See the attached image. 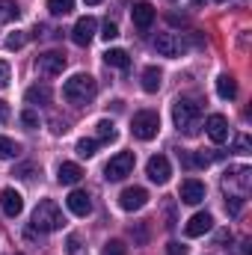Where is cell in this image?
<instances>
[{"label": "cell", "mask_w": 252, "mask_h": 255, "mask_svg": "<svg viewBox=\"0 0 252 255\" xmlns=\"http://www.w3.org/2000/svg\"><path fill=\"white\" fill-rule=\"evenodd\" d=\"M98 95V80L92 74H74L63 83V98L74 107H86L92 104V98Z\"/></svg>", "instance_id": "6da1fadb"}, {"label": "cell", "mask_w": 252, "mask_h": 255, "mask_svg": "<svg viewBox=\"0 0 252 255\" xmlns=\"http://www.w3.org/2000/svg\"><path fill=\"white\" fill-rule=\"evenodd\" d=\"M172 122L187 136L199 133V128H202V104L193 101V98H175V104H172Z\"/></svg>", "instance_id": "7a4b0ae2"}, {"label": "cell", "mask_w": 252, "mask_h": 255, "mask_svg": "<svg viewBox=\"0 0 252 255\" xmlns=\"http://www.w3.org/2000/svg\"><path fill=\"white\" fill-rule=\"evenodd\" d=\"M63 223H65V217L54 199H45V202L36 205V211H33V229H39V232H57V229H63Z\"/></svg>", "instance_id": "3957f363"}, {"label": "cell", "mask_w": 252, "mask_h": 255, "mask_svg": "<svg viewBox=\"0 0 252 255\" xmlns=\"http://www.w3.org/2000/svg\"><path fill=\"white\" fill-rule=\"evenodd\" d=\"M157 130H160V116H157L154 110H139V113H133V119H130V133H133L136 139L148 142V139L157 136Z\"/></svg>", "instance_id": "277c9868"}, {"label": "cell", "mask_w": 252, "mask_h": 255, "mask_svg": "<svg viewBox=\"0 0 252 255\" xmlns=\"http://www.w3.org/2000/svg\"><path fill=\"white\" fill-rule=\"evenodd\" d=\"M133 163H136L133 151H119L116 157L107 160V166H104V178H107V181H122V178H127V175L133 172Z\"/></svg>", "instance_id": "5b68a950"}, {"label": "cell", "mask_w": 252, "mask_h": 255, "mask_svg": "<svg viewBox=\"0 0 252 255\" xmlns=\"http://www.w3.org/2000/svg\"><path fill=\"white\" fill-rule=\"evenodd\" d=\"M65 65H68V57H65L63 51H45V54L36 57L39 77H57V74H63Z\"/></svg>", "instance_id": "8992f818"}, {"label": "cell", "mask_w": 252, "mask_h": 255, "mask_svg": "<svg viewBox=\"0 0 252 255\" xmlns=\"http://www.w3.org/2000/svg\"><path fill=\"white\" fill-rule=\"evenodd\" d=\"M154 51H157L160 57L175 60V57H181V54L187 51V42H184V36H178V33H160V36L154 39Z\"/></svg>", "instance_id": "52a82bcc"}, {"label": "cell", "mask_w": 252, "mask_h": 255, "mask_svg": "<svg viewBox=\"0 0 252 255\" xmlns=\"http://www.w3.org/2000/svg\"><path fill=\"white\" fill-rule=\"evenodd\" d=\"M252 184V169L250 166H232L226 175H223V187L226 190H238L235 196H247Z\"/></svg>", "instance_id": "ba28073f"}, {"label": "cell", "mask_w": 252, "mask_h": 255, "mask_svg": "<svg viewBox=\"0 0 252 255\" xmlns=\"http://www.w3.org/2000/svg\"><path fill=\"white\" fill-rule=\"evenodd\" d=\"M95 30H98V21H95L92 15H83V18H77V24H74V30H71V39H74V45L86 48V45L95 39Z\"/></svg>", "instance_id": "9c48e42d"}, {"label": "cell", "mask_w": 252, "mask_h": 255, "mask_svg": "<svg viewBox=\"0 0 252 255\" xmlns=\"http://www.w3.org/2000/svg\"><path fill=\"white\" fill-rule=\"evenodd\" d=\"M145 175H148L154 184H166L169 175H172V166H169V160H166L163 154H154V157H148V163H145Z\"/></svg>", "instance_id": "30bf717a"}, {"label": "cell", "mask_w": 252, "mask_h": 255, "mask_svg": "<svg viewBox=\"0 0 252 255\" xmlns=\"http://www.w3.org/2000/svg\"><path fill=\"white\" fill-rule=\"evenodd\" d=\"M0 208H3V214H6L9 220H15V217H21V211H24V196L18 190H12V187H3V190H0Z\"/></svg>", "instance_id": "8fae6325"}, {"label": "cell", "mask_w": 252, "mask_h": 255, "mask_svg": "<svg viewBox=\"0 0 252 255\" xmlns=\"http://www.w3.org/2000/svg\"><path fill=\"white\" fill-rule=\"evenodd\" d=\"M145 205H148V190L145 187H127L119 196V208L122 211H139Z\"/></svg>", "instance_id": "7c38bea8"}, {"label": "cell", "mask_w": 252, "mask_h": 255, "mask_svg": "<svg viewBox=\"0 0 252 255\" xmlns=\"http://www.w3.org/2000/svg\"><path fill=\"white\" fill-rule=\"evenodd\" d=\"M211 226H214V217H211L208 211H199V214H193L187 220L184 235H187V238H202L205 232H211Z\"/></svg>", "instance_id": "4fadbf2b"}, {"label": "cell", "mask_w": 252, "mask_h": 255, "mask_svg": "<svg viewBox=\"0 0 252 255\" xmlns=\"http://www.w3.org/2000/svg\"><path fill=\"white\" fill-rule=\"evenodd\" d=\"M205 133H208L217 145L226 142V139H229V122H226V116H220V113L208 116V122H205Z\"/></svg>", "instance_id": "5bb4252c"}, {"label": "cell", "mask_w": 252, "mask_h": 255, "mask_svg": "<svg viewBox=\"0 0 252 255\" xmlns=\"http://www.w3.org/2000/svg\"><path fill=\"white\" fill-rule=\"evenodd\" d=\"M130 18H133V27L145 33V30L154 24V9H151V3H133Z\"/></svg>", "instance_id": "9a60e30c"}, {"label": "cell", "mask_w": 252, "mask_h": 255, "mask_svg": "<svg viewBox=\"0 0 252 255\" xmlns=\"http://www.w3.org/2000/svg\"><path fill=\"white\" fill-rule=\"evenodd\" d=\"M65 205H68V211H71L74 217H86V214L92 211L89 193H83V190H71L68 193V199H65Z\"/></svg>", "instance_id": "2e32d148"}, {"label": "cell", "mask_w": 252, "mask_h": 255, "mask_svg": "<svg viewBox=\"0 0 252 255\" xmlns=\"http://www.w3.org/2000/svg\"><path fill=\"white\" fill-rule=\"evenodd\" d=\"M202 199H205V184H202L199 178L181 181V202H184V205H199Z\"/></svg>", "instance_id": "e0dca14e"}, {"label": "cell", "mask_w": 252, "mask_h": 255, "mask_svg": "<svg viewBox=\"0 0 252 255\" xmlns=\"http://www.w3.org/2000/svg\"><path fill=\"white\" fill-rule=\"evenodd\" d=\"M24 98H27V104H51L54 92H51L48 83H36V86H30V89L24 92Z\"/></svg>", "instance_id": "ac0fdd59"}, {"label": "cell", "mask_w": 252, "mask_h": 255, "mask_svg": "<svg viewBox=\"0 0 252 255\" xmlns=\"http://www.w3.org/2000/svg\"><path fill=\"white\" fill-rule=\"evenodd\" d=\"M163 86V71L157 68V65H148L145 71H142V89L145 92H157Z\"/></svg>", "instance_id": "d6986e66"}, {"label": "cell", "mask_w": 252, "mask_h": 255, "mask_svg": "<svg viewBox=\"0 0 252 255\" xmlns=\"http://www.w3.org/2000/svg\"><path fill=\"white\" fill-rule=\"evenodd\" d=\"M217 95H220L223 101H232V98L238 95V80H235L232 74H220V77H217Z\"/></svg>", "instance_id": "ffe728a7"}, {"label": "cell", "mask_w": 252, "mask_h": 255, "mask_svg": "<svg viewBox=\"0 0 252 255\" xmlns=\"http://www.w3.org/2000/svg\"><path fill=\"white\" fill-rule=\"evenodd\" d=\"M80 178H83V169H80L77 163H63L60 172H57V181H60V184H77Z\"/></svg>", "instance_id": "44dd1931"}, {"label": "cell", "mask_w": 252, "mask_h": 255, "mask_svg": "<svg viewBox=\"0 0 252 255\" xmlns=\"http://www.w3.org/2000/svg\"><path fill=\"white\" fill-rule=\"evenodd\" d=\"M104 63L113 65V68H127L130 65V57H127V51H122V48H110L104 54Z\"/></svg>", "instance_id": "7402d4cb"}, {"label": "cell", "mask_w": 252, "mask_h": 255, "mask_svg": "<svg viewBox=\"0 0 252 255\" xmlns=\"http://www.w3.org/2000/svg\"><path fill=\"white\" fill-rule=\"evenodd\" d=\"M21 18V9L15 0H0V24H9V21H18Z\"/></svg>", "instance_id": "603a6c76"}, {"label": "cell", "mask_w": 252, "mask_h": 255, "mask_svg": "<svg viewBox=\"0 0 252 255\" xmlns=\"http://www.w3.org/2000/svg\"><path fill=\"white\" fill-rule=\"evenodd\" d=\"M18 154H21V145L15 139H9V136H0V160H12Z\"/></svg>", "instance_id": "cb8c5ba5"}, {"label": "cell", "mask_w": 252, "mask_h": 255, "mask_svg": "<svg viewBox=\"0 0 252 255\" xmlns=\"http://www.w3.org/2000/svg\"><path fill=\"white\" fill-rule=\"evenodd\" d=\"M71 9H74V0H48V12L57 15V18L60 15H68Z\"/></svg>", "instance_id": "d4e9b609"}, {"label": "cell", "mask_w": 252, "mask_h": 255, "mask_svg": "<svg viewBox=\"0 0 252 255\" xmlns=\"http://www.w3.org/2000/svg\"><path fill=\"white\" fill-rule=\"evenodd\" d=\"M95 128H98V142H107V139L113 142V139H116V128H113L110 119H101Z\"/></svg>", "instance_id": "484cf974"}, {"label": "cell", "mask_w": 252, "mask_h": 255, "mask_svg": "<svg viewBox=\"0 0 252 255\" xmlns=\"http://www.w3.org/2000/svg\"><path fill=\"white\" fill-rule=\"evenodd\" d=\"M24 42H27V36L15 30V33H12V36L3 42V48H6V51H21V48H24Z\"/></svg>", "instance_id": "4316f807"}, {"label": "cell", "mask_w": 252, "mask_h": 255, "mask_svg": "<svg viewBox=\"0 0 252 255\" xmlns=\"http://www.w3.org/2000/svg\"><path fill=\"white\" fill-rule=\"evenodd\" d=\"M95 148H98V139H80L74 151H77L80 157H92V154H95Z\"/></svg>", "instance_id": "83f0119b"}, {"label": "cell", "mask_w": 252, "mask_h": 255, "mask_svg": "<svg viewBox=\"0 0 252 255\" xmlns=\"http://www.w3.org/2000/svg\"><path fill=\"white\" fill-rule=\"evenodd\" d=\"M104 255H127V247L122 241H107L104 244Z\"/></svg>", "instance_id": "f1b7e54d"}, {"label": "cell", "mask_w": 252, "mask_h": 255, "mask_svg": "<svg viewBox=\"0 0 252 255\" xmlns=\"http://www.w3.org/2000/svg\"><path fill=\"white\" fill-rule=\"evenodd\" d=\"M101 39H104V42H113V39H119V27H116L113 21H104V27H101Z\"/></svg>", "instance_id": "f546056e"}, {"label": "cell", "mask_w": 252, "mask_h": 255, "mask_svg": "<svg viewBox=\"0 0 252 255\" xmlns=\"http://www.w3.org/2000/svg\"><path fill=\"white\" fill-rule=\"evenodd\" d=\"M21 125L33 130V128H39V116H36L33 110H24V113H21Z\"/></svg>", "instance_id": "4dcf8cb0"}, {"label": "cell", "mask_w": 252, "mask_h": 255, "mask_svg": "<svg viewBox=\"0 0 252 255\" xmlns=\"http://www.w3.org/2000/svg\"><path fill=\"white\" fill-rule=\"evenodd\" d=\"M226 208L238 217V214H241V208H244V196H229V199H226Z\"/></svg>", "instance_id": "1f68e13d"}, {"label": "cell", "mask_w": 252, "mask_h": 255, "mask_svg": "<svg viewBox=\"0 0 252 255\" xmlns=\"http://www.w3.org/2000/svg\"><path fill=\"white\" fill-rule=\"evenodd\" d=\"M33 172H36V166H30V163H24V166H18L12 175H18V178H24V181H30L33 178Z\"/></svg>", "instance_id": "d6a6232c"}, {"label": "cell", "mask_w": 252, "mask_h": 255, "mask_svg": "<svg viewBox=\"0 0 252 255\" xmlns=\"http://www.w3.org/2000/svg\"><path fill=\"white\" fill-rule=\"evenodd\" d=\"M166 255H187V247L178 244V241H169L166 244Z\"/></svg>", "instance_id": "836d02e7"}, {"label": "cell", "mask_w": 252, "mask_h": 255, "mask_svg": "<svg viewBox=\"0 0 252 255\" xmlns=\"http://www.w3.org/2000/svg\"><path fill=\"white\" fill-rule=\"evenodd\" d=\"M65 250H68V255H77V253H80V238H77V235H68Z\"/></svg>", "instance_id": "e575fe53"}, {"label": "cell", "mask_w": 252, "mask_h": 255, "mask_svg": "<svg viewBox=\"0 0 252 255\" xmlns=\"http://www.w3.org/2000/svg\"><path fill=\"white\" fill-rule=\"evenodd\" d=\"M235 151H241V154H247V151H250V139H247L244 133L235 139Z\"/></svg>", "instance_id": "d590c367"}, {"label": "cell", "mask_w": 252, "mask_h": 255, "mask_svg": "<svg viewBox=\"0 0 252 255\" xmlns=\"http://www.w3.org/2000/svg\"><path fill=\"white\" fill-rule=\"evenodd\" d=\"M166 229H175V205L166 202Z\"/></svg>", "instance_id": "8d00e7d4"}, {"label": "cell", "mask_w": 252, "mask_h": 255, "mask_svg": "<svg viewBox=\"0 0 252 255\" xmlns=\"http://www.w3.org/2000/svg\"><path fill=\"white\" fill-rule=\"evenodd\" d=\"M6 86H9V65L0 60V89H6Z\"/></svg>", "instance_id": "74e56055"}, {"label": "cell", "mask_w": 252, "mask_h": 255, "mask_svg": "<svg viewBox=\"0 0 252 255\" xmlns=\"http://www.w3.org/2000/svg\"><path fill=\"white\" fill-rule=\"evenodd\" d=\"M6 119H9V104H6V101H0V125H3Z\"/></svg>", "instance_id": "f35d334b"}, {"label": "cell", "mask_w": 252, "mask_h": 255, "mask_svg": "<svg viewBox=\"0 0 252 255\" xmlns=\"http://www.w3.org/2000/svg\"><path fill=\"white\" fill-rule=\"evenodd\" d=\"M193 3H208V0H193ZM214 3H223V0H214Z\"/></svg>", "instance_id": "ab89813d"}, {"label": "cell", "mask_w": 252, "mask_h": 255, "mask_svg": "<svg viewBox=\"0 0 252 255\" xmlns=\"http://www.w3.org/2000/svg\"><path fill=\"white\" fill-rule=\"evenodd\" d=\"M86 3H89V6H95V3H101V0H86Z\"/></svg>", "instance_id": "60d3db41"}, {"label": "cell", "mask_w": 252, "mask_h": 255, "mask_svg": "<svg viewBox=\"0 0 252 255\" xmlns=\"http://www.w3.org/2000/svg\"><path fill=\"white\" fill-rule=\"evenodd\" d=\"M15 255H21V253H15Z\"/></svg>", "instance_id": "b9f144b4"}]
</instances>
